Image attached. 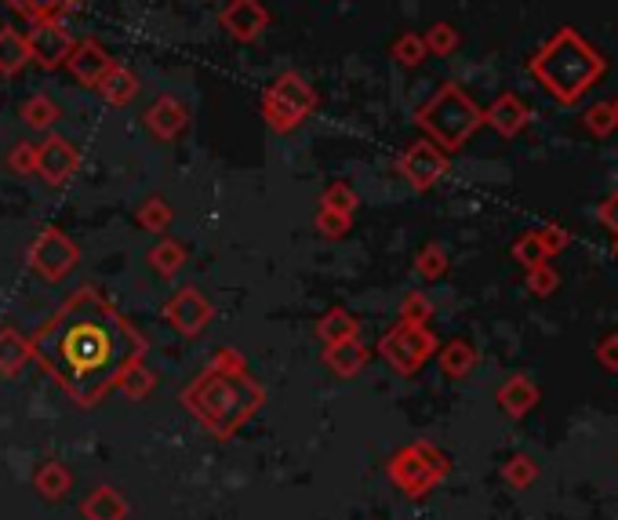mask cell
<instances>
[{
	"label": "cell",
	"instance_id": "obj_1",
	"mask_svg": "<svg viewBox=\"0 0 618 520\" xmlns=\"http://www.w3.org/2000/svg\"><path fill=\"white\" fill-rule=\"evenodd\" d=\"M30 353L77 404L91 408L139 360L142 339L95 288H80L30 339Z\"/></svg>",
	"mask_w": 618,
	"mask_h": 520
},
{
	"label": "cell",
	"instance_id": "obj_2",
	"mask_svg": "<svg viewBox=\"0 0 618 520\" xmlns=\"http://www.w3.org/2000/svg\"><path fill=\"white\" fill-rule=\"evenodd\" d=\"M186 404L215 437H233L262 404V390L244 371H204L190 390Z\"/></svg>",
	"mask_w": 618,
	"mask_h": 520
},
{
	"label": "cell",
	"instance_id": "obj_3",
	"mask_svg": "<svg viewBox=\"0 0 618 520\" xmlns=\"http://www.w3.org/2000/svg\"><path fill=\"white\" fill-rule=\"evenodd\" d=\"M604 73V62L586 40L575 30H560L549 40L546 48L535 59V77L546 84L560 102H575L579 95H586L589 84Z\"/></svg>",
	"mask_w": 618,
	"mask_h": 520
},
{
	"label": "cell",
	"instance_id": "obj_4",
	"mask_svg": "<svg viewBox=\"0 0 618 520\" xmlns=\"http://www.w3.org/2000/svg\"><path fill=\"white\" fill-rule=\"evenodd\" d=\"M422 128L429 131V135H437L440 146H448V150H459L462 142L469 139V131L480 124V110L473 106V102L462 95L455 84H448V88L440 91L437 99L429 102L426 110L419 113Z\"/></svg>",
	"mask_w": 618,
	"mask_h": 520
},
{
	"label": "cell",
	"instance_id": "obj_5",
	"mask_svg": "<svg viewBox=\"0 0 618 520\" xmlns=\"http://www.w3.org/2000/svg\"><path fill=\"white\" fill-rule=\"evenodd\" d=\"M433 350H437V339L426 331V324H408V320H400L397 328L382 339V353H386V360L397 371H404V375L419 371L422 364L433 357Z\"/></svg>",
	"mask_w": 618,
	"mask_h": 520
},
{
	"label": "cell",
	"instance_id": "obj_6",
	"mask_svg": "<svg viewBox=\"0 0 618 520\" xmlns=\"http://www.w3.org/2000/svg\"><path fill=\"white\" fill-rule=\"evenodd\" d=\"M309 110H313V91L306 88V80L295 77V73H284V77L273 84L270 99H266V120H270L277 131H288V128H295Z\"/></svg>",
	"mask_w": 618,
	"mask_h": 520
},
{
	"label": "cell",
	"instance_id": "obj_7",
	"mask_svg": "<svg viewBox=\"0 0 618 520\" xmlns=\"http://www.w3.org/2000/svg\"><path fill=\"white\" fill-rule=\"evenodd\" d=\"M73 262H77V248H73V240L59 230H44L37 237V244L30 248V266L40 273L44 280H62L66 273L73 270Z\"/></svg>",
	"mask_w": 618,
	"mask_h": 520
},
{
	"label": "cell",
	"instance_id": "obj_8",
	"mask_svg": "<svg viewBox=\"0 0 618 520\" xmlns=\"http://www.w3.org/2000/svg\"><path fill=\"white\" fill-rule=\"evenodd\" d=\"M389 477H393V484H397L404 495H411V499L426 495V491L437 484V477H433L426 462L419 459L415 444H411V448H404V451H397V455L389 459Z\"/></svg>",
	"mask_w": 618,
	"mask_h": 520
},
{
	"label": "cell",
	"instance_id": "obj_9",
	"mask_svg": "<svg viewBox=\"0 0 618 520\" xmlns=\"http://www.w3.org/2000/svg\"><path fill=\"white\" fill-rule=\"evenodd\" d=\"M164 317H168L171 328L182 331V335H197L200 328H208L211 306L197 288H182L179 295L164 306Z\"/></svg>",
	"mask_w": 618,
	"mask_h": 520
},
{
	"label": "cell",
	"instance_id": "obj_10",
	"mask_svg": "<svg viewBox=\"0 0 618 520\" xmlns=\"http://www.w3.org/2000/svg\"><path fill=\"white\" fill-rule=\"evenodd\" d=\"M26 48H30V59H37L40 66H59V62L70 55L73 44L59 22L40 19L37 26H33L30 37H26Z\"/></svg>",
	"mask_w": 618,
	"mask_h": 520
},
{
	"label": "cell",
	"instance_id": "obj_11",
	"mask_svg": "<svg viewBox=\"0 0 618 520\" xmlns=\"http://www.w3.org/2000/svg\"><path fill=\"white\" fill-rule=\"evenodd\" d=\"M400 171L408 175V182L415 190H429L433 182L444 175V153L437 146H429V142H419V146H411L400 160Z\"/></svg>",
	"mask_w": 618,
	"mask_h": 520
},
{
	"label": "cell",
	"instance_id": "obj_12",
	"mask_svg": "<svg viewBox=\"0 0 618 520\" xmlns=\"http://www.w3.org/2000/svg\"><path fill=\"white\" fill-rule=\"evenodd\" d=\"M37 171L51 186H59V182H66L77 171V150L66 139H48L37 150Z\"/></svg>",
	"mask_w": 618,
	"mask_h": 520
},
{
	"label": "cell",
	"instance_id": "obj_13",
	"mask_svg": "<svg viewBox=\"0 0 618 520\" xmlns=\"http://www.w3.org/2000/svg\"><path fill=\"white\" fill-rule=\"evenodd\" d=\"M66 62H70V70L77 73L80 84H88V88H99V80L106 77V70H110V55H106L99 44H91V40L70 48Z\"/></svg>",
	"mask_w": 618,
	"mask_h": 520
},
{
	"label": "cell",
	"instance_id": "obj_14",
	"mask_svg": "<svg viewBox=\"0 0 618 520\" xmlns=\"http://www.w3.org/2000/svg\"><path fill=\"white\" fill-rule=\"evenodd\" d=\"M222 22H226V30L233 37L255 40L262 26H266V11L259 8V0H233L230 8L222 11Z\"/></svg>",
	"mask_w": 618,
	"mask_h": 520
},
{
	"label": "cell",
	"instance_id": "obj_15",
	"mask_svg": "<svg viewBox=\"0 0 618 520\" xmlns=\"http://www.w3.org/2000/svg\"><path fill=\"white\" fill-rule=\"evenodd\" d=\"M146 128H150L157 139H175V135L186 128V106H179L171 95H160L150 106V113H146Z\"/></svg>",
	"mask_w": 618,
	"mask_h": 520
},
{
	"label": "cell",
	"instance_id": "obj_16",
	"mask_svg": "<svg viewBox=\"0 0 618 520\" xmlns=\"http://www.w3.org/2000/svg\"><path fill=\"white\" fill-rule=\"evenodd\" d=\"M535 404H539V386H535L528 375H513V379L499 390V408L506 411V415H513V419H524Z\"/></svg>",
	"mask_w": 618,
	"mask_h": 520
},
{
	"label": "cell",
	"instance_id": "obj_17",
	"mask_svg": "<svg viewBox=\"0 0 618 520\" xmlns=\"http://www.w3.org/2000/svg\"><path fill=\"white\" fill-rule=\"evenodd\" d=\"M84 520H124L128 517V502L120 499L113 488H95L80 506Z\"/></svg>",
	"mask_w": 618,
	"mask_h": 520
},
{
	"label": "cell",
	"instance_id": "obj_18",
	"mask_svg": "<svg viewBox=\"0 0 618 520\" xmlns=\"http://www.w3.org/2000/svg\"><path fill=\"white\" fill-rule=\"evenodd\" d=\"M488 124L491 128H499L502 135H517V131L528 124V106L520 99H513V95H502V99L488 110Z\"/></svg>",
	"mask_w": 618,
	"mask_h": 520
},
{
	"label": "cell",
	"instance_id": "obj_19",
	"mask_svg": "<svg viewBox=\"0 0 618 520\" xmlns=\"http://www.w3.org/2000/svg\"><path fill=\"white\" fill-rule=\"evenodd\" d=\"M328 368L339 371L342 379H349V375H357L360 368H364V360H368V350L360 346L357 339H346V342H335L328 350Z\"/></svg>",
	"mask_w": 618,
	"mask_h": 520
},
{
	"label": "cell",
	"instance_id": "obj_20",
	"mask_svg": "<svg viewBox=\"0 0 618 520\" xmlns=\"http://www.w3.org/2000/svg\"><path fill=\"white\" fill-rule=\"evenodd\" d=\"M26 360H30V339H22L19 331H11V328L0 331V375H4V379L15 375Z\"/></svg>",
	"mask_w": 618,
	"mask_h": 520
},
{
	"label": "cell",
	"instance_id": "obj_21",
	"mask_svg": "<svg viewBox=\"0 0 618 520\" xmlns=\"http://www.w3.org/2000/svg\"><path fill=\"white\" fill-rule=\"evenodd\" d=\"M33 488H37L44 499H62V495L73 488V477L62 462H44V466L33 473Z\"/></svg>",
	"mask_w": 618,
	"mask_h": 520
},
{
	"label": "cell",
	"instance_id": "obj_22",
	"mask_svg": "<svg viewBox=\"0 0 618 520\" xmlns=\"http://www.w3.org/2000/svg\"><path fill=\"white\" fill-rule=\"evenodd\" d=\"M99 91L106 95V102H113V106H128V102L135 99V91H139V80L131 77L128 70H117V66H110V70H106V77L99 80Z\"/></svg>",
	"mask_w": 618,
	"mask_h": 520
},
{
	"label": "cell",
	"instance_id": "obj_23",
	"mask_svg": "<svg viewBox=\"0 0 618 520\" xmlns=\"http://www.w3.org/2000/svg\"><path fill=\"white\" fill-rule=\"evenodd\" d=\"M477 364V353H473V346L469 342H448L444 350H440V368H444V375L448 379H462V375H469V368Z\"/></svg>",
	"mask_w": 618,
	"mask_h": 520
},
{
	"label": "cell",
	"instance_id": "obj_24",
	"mask_svg": "<svg viewBox=\"0 0 618 520\" xmlns=\"http://www.w3.org/2000/svg\"><path fill=\"white\" fill-rule=\"evenodd\" d=\"M317 335L328 342V346H335V342H346V339H357V320L349 317L346 310H331L328 317H320Z\"/></svg>",
	"mask_w": 618,
	"mask_h": 520
},
{
	"label": "cell",
	"instance_id": "obj_25",
	"mask_svg": "<svg viewBox=\"0 0 618 520\" xmlns=\"http://www.w3.org/2000/svg\"><path fill=\"white\" fill-rule=\"evenodd\" d=\"M30 62V48L19 33L0 30V73H19Z\"/></svg>",
	"mask_w": 618,
	"mask_h": 520
},
{
	"label": "cell",
	"instance_id": "obj_26",
	"mask_svg": "<svg viewBox=\"0 0 618 520\" xmlns=\"http://www.w3.org/2000/svg\"><path fill=\"white\" fill-rule=\"evenodd\" d=\"M182 262H186V251H182L179 240H171V237H164L157 248L150 251V266L160 277H175V273L182 270Z\"/></svg>",
	"mask_w": 618,
	"mask_h": 520
},
{
	"label": "cell",
	"instance_id": "obj_27",
	"mask_svg": "<svg viewBox=\"0 0 618 520\" xmlns=\"http://www.w3.org/2000/svg\"><path fill=\"white\" fill-rule=\"evenodd\" d=\"M502 477H506V484H513V488H531V484L539 480V466H535L531 455H513V459L502 466Z\"/></svg>",
	"mask_w": 618,
	"mask_h": 520
},
{
	"label": "cell",
	"instance_id": "obj_28",
	"mask_svg": "<svg viewBox=\"0 0 618 520\" xmlns=\"http://www.w3.org/2000/svg\"><path fill=\"white\" fill-rule=\"evenodd\" d=\"M513 259L517 262H524V266H542V262L549 259V251L542 248V240H539V233H528V237H520L517 244H513Z\"/></svg>",
	"mask_w": 618,
	"mask_h": 520
},
{
	"label": "cell",
	"instance_id": "obj_29",
	"mask_svg": "<svg viewBox=\"0 0 618 520\" xmlns=\"http://www.w3.org/2000/svg\"><path fill=\"white\" fill-rule=\"evenodd\" d=\"M168 219H171V208H168V204H164L160 197L146 200V204L139 208V226H142V230L160 233L164 226H168Z\"/></svg>",
	"mask_w": 618,
	"mask_h": 520
},
{
	"label": "cell",
	"instance_id": "obj_30",
	"mask_svg": "<svg viewBox=\"0 0 618 520\" xmlns=\"http://www.w3.org/2000/svg\"><path fill=\"white\" fill-rule=\"evenodd\" d=\"M117 386L128 393V397H146V393L153 390V375L146 368H139V360H135V364H131V368L120 375Z\"/></svg>",
	"mask_w": 618,
	"mask_h": 520
},
{
	"label": "cell",
	"instance_id": "obj_31",
	"mask_svg": "<svg viewBox=\"0 0 618 520\" xmlns=\"http://www.w3.org/2000/svg\"><path fill=\"white\" fill-rule=\"evenodd\" d=\"M55 117H59V110H55V102H48V99H33L22 106V120H26L30 128H51Z\"/></svg>",
	"mask_w": 618,
	"mask_h": 520
},
{
	"label": "cell",
	"instance_id": "obj_32",
	"mask_svg": "<svg viewBox=\"0 0 618 520\" xmlns=\"http://www.w3.org/2000/svg\"><path fill=\"white\" fill-rule=\"evenodd\" d=\"M444 270H448V255H444V248H437V244L422 248V255H419V273L422 277L437 280V277H444Z\"/></svg>",
	"mask_w": 618,
	"mask_h": 520
},
{
	"label": "cell",
	"instance_id": "obj_33",
	"mask_svg": "<svg viewBox=\"0 0 618 520\" xmlns=\"http://www.w3.org/2000/svg\"><path fill=\"white\" fill-rule=\"evenodd\" d=\"M557 284H560V277H557V270H553L549 262H542V266H531V270H528V288L535 291V295H553V291H557Z\"/></svg>",
	"mask_w": 618,
	"mask_h": 520
},
{
	"label": "cell",
	"instance_id": "obj_34",
	"mask_svg": "<svg viewBox=\"0 0 618 520\" xmlns=\"http://www.w3.org/2000/svg\"><path fill=\"white\" fill-rule=\"evenodd\" d=\"M415 451H419V459L426 462L433 477H437V480L448 477L451 462H448V455H444V451H437V448H433V444H415Z\"/></svg>",
	"mask_w": 618,
	"mask_h": 520
},
{
	"label": "cell",
	"instance_id": "obj_35",
	"mask_svg": "<svg viewBox=\"0 0 618 520\" xmlns=\"http://www.w3.org/2000/svg\"><path fill=\"white\" fill-rule=\"evenodd\" d=\"M393 55H397L404 66H415V62H422V55H426V40L419 37H400L397 44H393Z\"/></svg>",
	"mask_w": 618,
	"mask_h": 520
},
{
	"label": "cell",
	"instance_id": "obj_36",
	"mask_svg": "<svg viewBox=\"0 0 618 520\" xmlns=\"http://www.w3.org/2000/svg\"><path fill=\"white\" fill-rule=\"evenodd\" d=\"M317 230L328 233V237H342V233L349 230V215H342V211H331V208H320Z\"/></svg>",
	"mask_w": 618,
	"mask_h": 520
},
{
	"label": "cell",
	"instance_id": "obj_37",
	"mask_svg": "<svg viewBox=\"0 0 618 520\" xmlns=\"http://www.w3.org/2000/svg\"><path fill=\"white\" fill-rule=\"evenodd\" d=\"M324 208H331V211H342V215H353V208H357V197L346 190V186H331L328 193H324Z\"/></svg>",
	"mask_w": 618,
	"mask_h": 520
},
{
	"label": "cell",
	"instance_id": "obj_38",
	"mask_svg": "<svg viewBox=\"0 0 618 520\" xmlns=\"http://www.w3.org/2000/svg\"><path fill=\"white\" fill-rule=\"evenodd\" d=\"M70 0H15V8H22L26 15H37V19H51L59 8H66Z\"/></svg>",
	"mask_w": 618,
	"mask_h": 520
},
{
	"label": "cell",
	"instance_id": "obj_39",
	"mask_svg": "<svg viewBox=\"0 0 618 520\" xmlns=\"http://www.w3.org/2000/svg\"><path fill=\"white\" fill-rule=\"evenodd\" d=\"M11 171H19V175H33V168H37V150H33L30 142H19V150L8 157Z\"/></svg>",
	"mask_w": 618,
	"mask_h": 520
},
{
	"label": "cell",
	"instance_id": "obj_40",
	"mask_svg": "<svg viewBox=\"0 0 618 520\" xmlns=\"http://www.w3.org/2000/svg\"><path fill=\"white\" fill-rule=\"evenodd\" d=\"M455 44H459V37H455V30H451V26H433V30H429V37H426V48L440 51V55H448Z\"/></svg>",
	"mask_w": 618,
	"mask_h": 520
},
{
	"label": "cell",
	"instance_id": "obj_41",
	"mask_svg": "<svg viewBox=\"0 0 618 520\" xmlns=\"http://www.w3.org/2000/svg\"><path fill=\"white\" fill-rule=\"evenodd\" d=\"M429 313H433V306H429V299H422V295H408V299H404V320H408V324H426Z\"/></svg>",
	"mask_w": 618,
	"mask_h": 520
},
{
	"label": "cell",
	"instance_id": "obj_42",
	"mask_svg": "<svg viewBox=\"0 0 618 520\" xmlns=\"http://www.w3.org/2000/svg\"><path fill=\"white\" fill-rule=\"evenodd\" d=\"M539 240H542V248L553 255V251L560 248H568V233L560 230V226H546V230H539Z\"/></svg>",
	"mask_w": 618,
	"mask_h": 520
},
{
	"label": "cell",
	"instance_id": "obj_43",
	"mask_svg": "<svg viewBox=\"0 0 618 520\" xmlns=\"http://www.w3.org/2000/svg\"><path fill=\"white\" fill-rule=\"evenodd\" d=\"M597 360L604 364V368L618 371V335H608V339L597 346Z\"/></svg>",
	"mask_w": 618,
	"mask_h": 520
},
{
	"label": "cell",
	"instance_id": "obj_44",
	"mask_svg": "<svg viewBox=\"0 0 618 520\" xmlns=\"http://www.w3.org/2000/svg\"><path fill=\"white\" fill-rule=\"evenodd\" d=\"M597 215H600V222H604V226H608V230L618 237V193H611V197L600 204Z\"/></svg>",
	"mask_w": 618,
	"mask_h": 520
},
{
	"label": "cell",
	"instance_id": "obj_45",
	"mask_svg": "<svg viewBox=\"0 0 618 520\" xmlns=\"http://www.w3.org/2000/svg\"><path fill=\"white\" fill-rule=\"evenodd\" d=\"M611 124H615V106H597V110L589 113V128L600 131V135H604Z\"/></svg>",
	"mask_w": 618,
	"mask_h": 520
},
{
	"label": "cell",
	"instance_id": "obj_46",
	"mask_svg": "<svg viewBox=\"0 0 618 520\" xmlns=\"http://www.w3.org/2000/svg\"><path fill=\"white\" fill-rule=\"evenodd\" d=\"M215 371H244V360L237 357L233 350H222L219 357H215V364H211Z\"/></svg>",
	"mask_w": 618,
	"mask_h": 520
},
{
	"label": "cell",
	"instance_id": "obj_47",
	"mask_svg": "<svg viewBox=\"0 0 618 520\" xmlns=\"http://www.w3.org/2000/svg\"><path fill=\"white\" fill-rule=\"evenodd\" d=\"M615 259H618V237H615Z\"/></svg>",
	"mask_w": 618,
	"mask_h": 520
},
{
	"label": "cell",
	"instance_id": "obj_48",
	"mask_svg": "<svg viewBox=\"0 0 618 520\" xmlns=\"http://www.w3.org/2000/svg\"><path fill=\"white\" fill-rule=\"evenodd\" d=\"M615 124H618V106H615Z\"/></svg>",
	"mask_w": 618,
	"mask_h": 520
}]
</instances>
